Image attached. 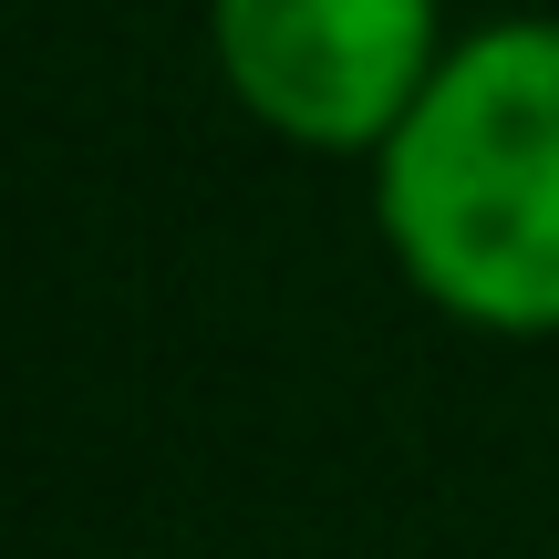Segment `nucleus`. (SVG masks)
<instances>
[{
	"label": "nucleus",
	"instance_id": "obj_1",
	"mask_svg": "<svg viewBox=\"0 0 559 559\" xmlns=\"http://www.w3.org/2000/svg\"><path fill=\"white\" fill-rule=\"evenodd\" d=\"M394 270L477 332H559V32L498 21L373 145Z\"/></svg>",
	"mask_w": 559,
	"mask_h": 559
},
{
	"label": "nucleus",
	"instance_id": "obj_2",
	"mask_svg": "<svg viewBox=\"0 0 559 559\" xmlns=\"http://www.w3.org/2000/svg\"><path fill=\"white\" fill-rule=\"evenodd\" d=\"M218 73L270 135L353 156L436 83V0H207Z\"/></svg>",
	"mask_w": 559,
	"mask_h": 559
}]
</instances>
